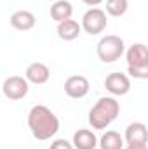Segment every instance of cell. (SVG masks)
<instances>
[{"label":"cell","mask_w":148,"mask_h":149,"mask_svg":"<svg viewBox=\"0 0 148 149\" xmlns=\"http://www.w3.org/2000/svg\"><path fill=\"white\" fill-rule=\"evenodd\" d=\"M98 146L101 149H122L124 148V137L115 130H106L99 137Z\"/></svg>","instance_id":"cell-15"},{"label":"cell","mask_w":148,"mask_h":149,"mask_svg":"<svg viewBox=\"0 0 148 149\" xmlns=\"http://www.w3.org/2000/svg\"><path fill=\"white\" fill-rule=\"evenodd\" d=\"M120 113V104L115 97H99L89 111V125L94 130H105L111 125Z\"/></svg>","instance_id":"cell-2"},{"label":"cell","mask_w":148,"mask_h":149,"mask_svg":"<svg viewBox=\"0 0 148 149\" xmlns=\"http://www.w3.org/2000/svg\"><path fill=\"white\" fill-rule=\"evenodd\" d=\"M124 141L127 144H138V142H147V125L141 121L129 123L124 134Z\"/></svg>","instance_id":"cell-13"},{"label":"cell","mask_w":148,"mask_h":149,"mask_svg":"<svg viewBox=\"0 0 148 149\" xmlns=\"http://www.w3.org/2000/svg\"><path fill=\"white\" fill-rule=\"evenodd\" d=\"M127 149H148L147 142H138V144H127Z\"/></svg>","instance_id":"cell-19"},{"label":"cell","mask_w":148,"mask_h":149,"mask_svg":"<svg viewBox=\"0 0 148 149\" xmlns=\"http://www.w3.org/2000/svg\"><path fill=\"white\" fill-rule=\"evenodd\" d=\"M89 90H91L89 80L82 74H72L65 81V94L70 99H82L89 94Z\"/></svg>","instance_id":"cell-6"},{"label":"cell","mask_w":148,"mask_h":149,"mask_svg":"<svg viewBox=\"0 0 148 149\" xmlns=\"http://www.w3.org/2000/svg\"><path fill=\"white\" fill-rule=\"evenodd\" d=\"M129 9V0H106V14L111 17H120L127 12Z\"/></svg>","instance_id":"cell-16"},{"label":"cell","mask_w":148,"mask_h":149,"mask_svg":"<svg viewBox=\"0 0 148 149\" xmlns=\"http://www.w3.org/2000/svg\"><path fill=\"white\" fill-rule=\"evenodd\" d=\"M11 26L14 28V30H18V31H28V30H32L33 26H35V23H37V19H35V14L33 12H30V10H16V12H12V16H11Z\"/></svg>","instance_id":"cell-10"},{"label":"cell","mask_w":148,"mask_h":149,"mask_svg":"<svg viewBox=\"0 0 148 149\" xmlns=\"http://www.w3.org/2000/svg\"><path fill=\"white\" fill-rule=\"evenodd\" d=\"M28 128L37 141H49L59 130V118L47 106L37 104L28 113Z\"/></svg>","instance_id":"cell-1"},{"label":"cell","mask_w":148,"mask_h":149,"mask_svg":"<svg viewBox=\"0 0 148 149\" xmlns=\"http://www.w3.org/2000/svg\"><path fill=\"white\" fill-rule=\"evenodd\" d=\"M124 54L127 68H148V50L145 43H132Z\"/></svg>","instance_id":"cell-8"},{"label":"cell","mask_w":148,"mask_h":149,"mask_svg":"<svg viewBox=\"0 0 148 149\" xmlns=\"http://www.w3.org/2000/svg\"><path fill=\"white\" fill-rule=\"evenodd\" d=\"M108 24V19H106V12L99 7H91L89 10L84 12L82 16V23H80V28L87 33V35H99L105 31Z\"/></svg>","instance_id":"cell-4"},{"label":"cell","mask_w":148,"mask_h":149,"mask_svg":"<svg viewBox=\"0 0 148 149\" xmlns=\"http://www.w3.org/2000/svg\"><path fill=\"white\" fill-rule=\"evenodd\" d=\"M96 52H98V57L99 61H103L105 64H110L118 61L124 52H125V43L124 40L117 35H106L98 42V47H96Z\"/></svg>","instance_id":"cell-3"},{"label":"cell","mask_w":148,"mask_h":149,"mask_svg":"<svg viewBox=\"0 0 148 149\" xmlns=\"http://www.w3.org/2000/svg\"><path fill=\"white\" fill-rule=\"evenodd\" d=\"M105 88L111 94V97L117 95H125L131 90V78L124 73H110L105 78Z\"/></svg>","instance_id":"cell-7"},{"label":"cell","mask_w":148,"mask_h":149,"mask_svg":"<svg viewBox=\"0 0 148 149\" xmlns=\"http://www.w3.org/2000/svg\"><path fill=\"white\" fill-rule=\"evenodd\" d=\"M85 5H91V7H96V5H99L103 0H82Z\"/></svg>","instance_id":"cell-20"},{"label":"cell","mask_w":148,"mask_h":149,"mask_svg":"<svg viewBox=\"0 0 148 149\" xmlns=\"http://www.w3.org/2000/svg\"><path fill=\"white\" fill-rule=\"evenodd\" d=\"M56 31H58V37L61 38V40H65V42H73V40L78 38L82 28H80V23H78V21H75V19H66V21L58 23Z\"/></svg>","instance_id":"cell-12"},{"label":"cell","mask_w":148,"mask_h":149,"mask_svg":"<svg viewBox=\"0 0 148 149\" xmlns=\"http://www.w3.org/2000/svg\"><path fill=\"white\" fill-rule=\"evenodd\" d=\"M28 90H30V83L26 81L25 76H18V74L9 76V78L4 81V85H2L4 95H5L7 99H11V101H19V99L26 97Z\"/></svg>","instance_id":"cell-5"},{"label":"cell","mask_w":148,"mask_h":149,"mask_svg":"<svg viewBox=\"0 0 148 149\" xmlns=\"http://www.w3.org/2000/svg\"><path fill=\"white\" fill-rule=\"evenodd\" d=\"M49 149H73V146H72V142L66 141V139H56V141L49 146Z\"/></svg>","instance_id":"cell-18"},{"label":"cell","mask_w":148,"mask_h":149,"mask_svg":"<svg viewBox=\"0 0 148 149\" xmlns=\"http://www.w3.org/2000/svg\"><path fill=\"white\" fill-rule=\"evenodd\" d=\"M127 74L138 80H147L148 78V68H127Z\"/></svg>","instance_id":"cell-17"},{"label":"cell","mask_w":148,"mask_h":149,"mask_svg":"<svg viewBox=\"0 0 148 149\" xmlns=\"http://www.w3.org/2000/svg\"><path fill=\"white\" fill-rule=\"evenodd\" d=\"M72 14H73V5L68 0H54V3L51 5V17L56 23L72 19Z\"/></svg>","instance_id":"cell-14"},{"label":"cell","mask_w":148,"mask_h":149,"mask_svg":"<svg viewBox=\"0 0 148 149\" xmlns=\"http://www.w3.org/2000/svg\"><path fill=\"white\" fill-rule=\"evenodd\" d=\"M25 78L28 83H35V85H44L49 81L51 78V70L47 64L44 63H32L28 64L26 71H25Z\"/></svg>","instance_id":"cell-9"},{"label":"cell","mask_w":148,"mask_h":149,"mask_svg":"<svg viewBox=\"0 0 148 149\" xmlns=\"http://www.w3.org/2000/svg\"><path fill=\"white\" fill-rule=\"evenodd\" d=\"M72 146H73V149H96L98 148V137L92 130L80 128L73 134Z\"/></svg>","instance_id":"cell-11"}]
</instances>
